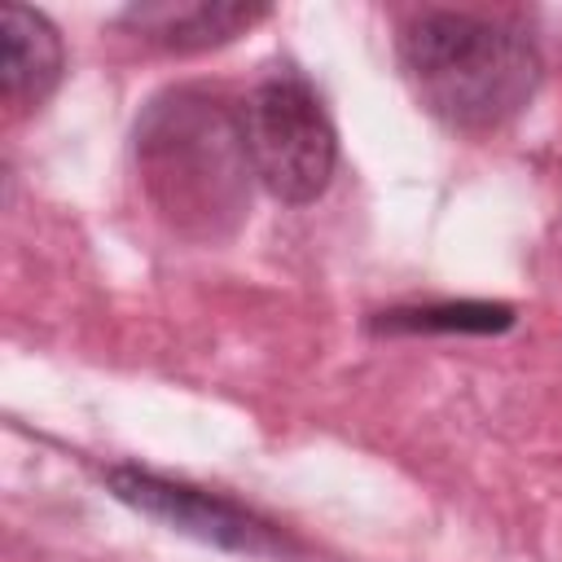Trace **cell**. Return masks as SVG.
<instances>
[{
    "label": "cell",
    "instance_id": "obj_1",
    "mask_svg": "<svg viewBox=\"0 0 562 562\" xmlns=\"http://www.w3.org/2000/svg\"><path fill=\"white\" fill-rule=\"evenodd\" d=\"M136 171L154 211L193 241L228 237L250 206L241 110L211 88H167L136 119Z\"/></svg>",
    "mask_w": 562,
    "mask_h": 562
},
{
    "label": "cell",
    "instance_id": "obj_2",
    "mask_svg": "<svg viewBox=\"0 0 562 562\" xmlns=\"http://www.w3.org/2000/svg\"><path fill=\"white\" fill-rule=\"evenodd\" d=\"M400 66L417 101L461 132L509 123L540 88V53L527 31L465 9L417 13L400 31Z\"/></svg>",
    "mask_w": 562,
    "mask_h": 562
},
{
    "label": "cell",
    "instance_id": "obj_3",
    "mask_svg": "<svg viewBox=\"0 0 562 562\" xmlns=\"http://www.w3.org/2000/svg\"><path fill=\"white\" fill-rule=\"evenodd\" d=\"M237 110L255 180L285 206L316 202L334 180L338 136L312 83L290 70L268 75Z\"/></svg>",
    "mask_w": 562,
    "mask_h": 562
},
{
    "label": "cell",
    "instance_id": "obj_4",
    "mask_svg": "<svg viewBox=\"0 0 562 562\" xmlns=\"http://www.w3.org/2000/svg\"><path fill=\"white\" fill-rule=\"evenodd\" d=\"M110 492L123 505L167 522L171 531H184L215 549H233V553H250V558H277L290 549V540L268 518L250 514L246 505H237L220 492L154 474V470L119 465V470H110Z\"/></svg>",
    "mask_w": 562,
    "mask_h": 562
},
{
    "label": "cell",
    "instance_id": "obj_5",
    "mask_svg": "<svg viewBox=\"0 0 562 562\" xmlns=\"http://www.w3.org/2000/svg\"><path fill=\"white\" fill-rule=\"evenodd\" d=\"M66 53L53 22L26 4L0 9V97L9 110H35L61 83Z\"/></svg>",
    "mask_w": 562,
    "mask_h": 562
},
{
    "label": "cell",
    "instance_id": "obj_6",
    "mask_svg": "<svg viewBox=\"0 0 562 562\" xmlns=\"http://www.w3.org/2000/svg\"><path fill=\"white\" fill-rule=\"evenodd\" d=\"M263 4H132L119 22L132 26L145 44L167 48V53H202L215 44L237 40L255 22H263Z\"/></svg>",
    "mask_w": 562,
    "mask_h": 562
},
{
    "label": "cell",
    "instance_id": "obj_7",
    "mask_svg": "<svg viewBox=\"0 0 562 562\" xmlns=\"http://www.w3.org/2000/svg\"><path fill=\"white\" fill-rule=\"evenodd\" d=\"M386 334H501L514 325V307L505 303H426V307H391L373 321Z\"/></svg>",
    "mask_w": 562,
    "mask_h": 562
}]
</instances>
